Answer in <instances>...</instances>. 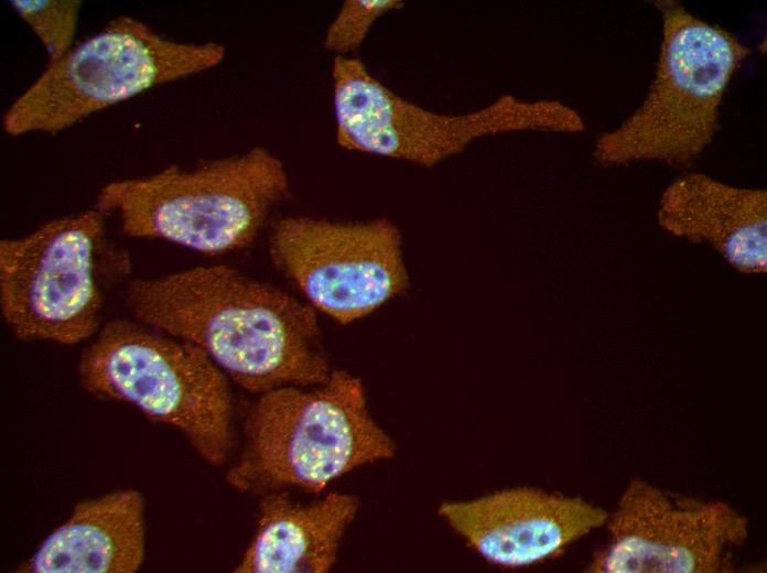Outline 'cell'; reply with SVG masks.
<instances>
[{
	"instance_id": "1",
	"label": "cell",
	"mask_w": 767,
	"mask_h": 573,
	"mask_svg": "<svg viewBox=\"0 0 767 573\" xmlns=\"http://www.w3.org/2000/svg\"><path fill=\"white\" fill-rule=\"evenodd\" d=\"M125 303L133 318L198 347L251 393L321 385L332 372L316 311L238 269L207 264L134 279Z\"/></svg>"
},
{
	"instance_id": "2",
	"label": "cell",
	"mask_w": 767,
	"mask_h": 573,
	"mask_svg": "<svg viewBox=\"0 0 767 573\" xmlns=\"http://www.w3.org/2000/svg\"><path fill=\"white\" fill-rule=\"evenodd\" d=\"M395 452V442L369 412L360 380L332 370L313 388L283 386L259 394L226 482L245 494L284 488L318 494L338 477Z\"/></svg>"
},
{
	"instance_id": "3",
	"label": "cell",
	"mask_w": 767,
	"mask_h": 573,
	"mask_svg": "<svg viewBox=\"0 0 767 573\" xmlns=\"http://www.w3.org/2000/svg\"><path fill=\"white\" fill-rule=\"evenodd\" d=\"M288 190L283 163L255 147L192 169L170 165L109 182L99 190L95 208L115 215L130 237L222 256L248 247Z\"/></svg>"
},
{
	"instance_id": "4",
	"label": "cell",
	"mask_w": 767,
	"mask_h": 573,
	"mask_svg": "<svg viewBox=\"0 0 767 573\" xmlns=\"http://www.w3.org/2000/svg\"><path fill=\"white\" fill-rule=\"evenodd\" d=\"M655 6L662 19L656 73L639 107L595 140L593 156L605 166L690 167L719 131L723 98L752 53L733 33L677 1Z\"/></svg>"
},
{
	"instance_id": "5",
	"label": "cell",
	"mask_w": 767,
	"mask_h": 573,
	"mask_svg": "<svg viewBox=\"0 0 767 573\" xmlns=\"http://www.w3.org/2000/svg\"><path fill=\"white\" fill-rule=\"evenodd\" d=\"M77 374L91 396L133 407L187 440L212 466L231 455L234 401L228 378L193 344L136 318H116L83 350Z\"/></svg>"
},
{
	"instance_id": "6",
	"label": "cell",
	"mask_w": 767,
	"mask_h": 573,
	"mask_svg": "<svg viewBox=\"0 0 767 573\" xmlns=\"http://www.w3.org/2000/svg\"><path fill=\"white\" fill-rule=\"evenodd\" d=\"M225 55L219 43L176 41L118 17L47 63L4 112L3 129L12 137L58 132L155 86L208 71Z\"/></svg>"
},
{
	"instance_id": "7",
	"label": "cell",
	"mask_w": 767,
	"mask_h": 573,
	"mask_svg": "<svg viewBox=\"0 0 767 573\" xmlns=\"http://www.w3.org/2000/svg\"><path fill=\"white\" fill-rule=\"evenodd\" d=\"M97 208L48 220L0 242V312L23 342L75 345L95 336L101 269L110 256Z\"/></svg>"
},
{
	"instance_id": "8",
	"label": "cell",
	"mask_w": 767,
	"mask_h": 573,
	"mask_svg": "<svg viewBox=\"0 0 767 573\" xmlns=\"http://www.w3.org/2000/svg\"><path fill=\"white\" fill-rule=\"evenodd\" d=\"M269 252L305 302L339 324L368 316L408 286L401 234L387 218L284 217L272 226Z\"/></svg>"
},
{
	"instance_id": "9",
	"label": "cell",
	"mask_w": 767,
	"mask_h": 573,
	"mask_svg": "<svg viewBox=\"0 0 767 573\" xmlns=\"http://www.w3.org/2000/svg\"><path fill=\"white\" fill-rule=\"evenodd\" d=\"M608 543L591 573H722L748 536V520L721 500L674 495L631 479L606 522Z\"/></svg>"
},
{
	"instance_id": "10",
	"label": "cell",
	"mask_w": 767,
	"mask_h": 573,
	"mask_svg": "<svg viewBox=\"0 0 767 573\" xmlns=\"http://www.w3.org/2000/svg\"><path fill=\"white\" fill-rule=\"evenodd\" d=\"M439 515L484 560L508 569L560 556L609 517L582 498L532 487L445 501Z\"/></svg>"
},
{
	"instance_id": "11",
	"label": "cell",
	"mask_w": 767,
	"mask_h": 573,
	"mask_svg": "<svg viewBox=\"0 0 767 573\" xmlns=\"http://www.w3.org/2000/svg\"><path fill=\"white\" fill-rule=\"evenodd\" d=\"M658 225L673 237L713 248L734 270L767 271V191L685 173L663 191Z\"/></svg>"
},
{
	"instance_id": "12",
	"label": "cell",
	"mask_w": 767,
	"mask_h": 573,
	"mask_svg": "<svg viewBox=\"0 0 767 573\" xmlns=\"http://www.w3.org/2000/svg\"><path fill=\"white\" fill-rule=\"evenodd\" d=\"M145 551L144 504L138 490H115L75 505L25 559L19 573H132Z\"/></svg>"
},
{
	"instance_id": "13",
	"label": "cell",
	"mask_w": 767,
	"mask_h": 573,
	"mask_svg": "<svg viewBox=\"0 0 767 573\" xmlns=\"http://www.w3.org/2000/svg\"><path fill=\"white\" fill-rule=\"evenodd\" d=\"M358 508V499L344 493L331 491L307 504L296 502L280 491L264 494L255 532L234 571H330Z\"/></svg>"
},
{
	"instance_id": "14",
	"label": "cell",
	"mask_w": 767,
	"mask_h": 573,
	"mask_svg": "<svg viewBox=\"0 0 767 573\" xmlns=\"http://www.w3.org/2000/svg\"><path fill=\"white\" fill-rule=\"evenodd\" d=\"M10 3L42 44L48 63L60 60L74 46L80 1L14 0Z\"/></svg>"
},
{
	"instance_id": "15",
	"label": "cell",
	"mask_w": 767,
	"mask_h": 573,
	"mask_svg": "<svg viewBox=\"0 0 767 573\" xmlns=\"http://www.w3.org/2000/svg\"><path fill=\"white\" fill-rule=\"evenodd\" d=\"M403 7L404 2L400 0L344 1L326 29L324 48L335 56L356 53L380 18Z\"/></svg>"
}]
</instances>
